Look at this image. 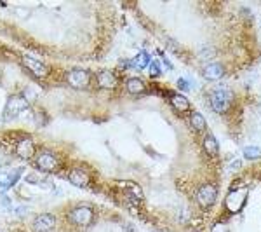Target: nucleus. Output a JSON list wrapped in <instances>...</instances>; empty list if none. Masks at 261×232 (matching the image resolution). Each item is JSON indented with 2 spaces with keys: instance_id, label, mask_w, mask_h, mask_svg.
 <instances>
[{
  "instance_id": "obj_24",
  "label": "nucleus",
  "mask_w": 261,
  "mask_h": 232,
  "mask_svg": "<svg viewBox=\"0 0 261 232\" xmlns=\"http://www.w3.org/2000/svg\"><path fill=\"white\" fill-rule=\"evenodd\" d=\"M211 232H230V229H228V225L225 222H218L212 225Z\"/></svg>"
},
{
  "instance_id": "obj_18",
  "label": "nucleus",
  "mask_w": 261,
  "mask_h": 232,
  "mask_svg": "<svg viewBox=\"0 0 261 232\" xmlns=\"http://www.w3.org/2000/svg\"><path fill=\"white\" fill-rule=\"evenodd\" d=\"M120 187L124 188V192H129V194H133L136 199H143V190H141V187L138 185V183H134V182H122L120 183Z\"/></svg>"
},
{
  "instance_id": "obj_17",
  "label": "nucleus",
  "mask_w": 261,
  "mask_h": 232,
  "mask_svg": "<svg viewBox=\"0 0 261 232\" xmlns=\"http://www.w3.org/2000/svg\"><path fill=\"white\" fill-rule=\"evenodd\" d=\"M127 91L130 93V94H140V93H143L145 91V82L141 81V79H138V77H133V79H129L127 81Z\"/></svg>"
},
{
  "instance_id": "obj_5",
  "label": "nucleus",
  "mask_w": 261,
  "mask_h": 232,
  "mask_svg": "<svg viewBox=\"0 0 261 232\" xmlns=\"http://www.w3.org/2000/svg\"><path fill=\"white\" fill-rule=\"evenodd\" d=\"M89 81H91V75L87 70H70L68 73H66V82H68L72 88L75 89H84L89 86Z\"/></svg>"
},
{
  "instance_id": "obj_8",
  "label": "nucleus",
  "mask_w": 261,
  "mask_h": 232,
  "mask_svg": "<svg viewBox=\"0 0 261 232\" xmlns=\"http://www.w3.org/2000/svg\"><path fill=\"white\" fill-rule=\"evenodd\" d=\"M59 166L58 163V157L53 154V152H47L44 150L40 154L37 156V168L40 171H46V173H51V171H56Z\"/></svg>"
},
{
  "instance_id": "obj_10",
  "label": "nucleus",
  "mask_w": 261,
  "mask_h": 232,
  "mask_svg": "<svg viewBox=\"0 0 261 232\" xmlns=\"http://www.w3.org/2000/svg\"><path fill=\"white\" fill-rule=\"evenodd\" d=\"M56 225V218L49 213H42L33 220V230L35 232H49Z\"/></svg>"
},
{
  "instance_id": "obj_4",
  "label": "nucleus",
  "mask_w": 261,
  "mask_h": 232,
  "mask_svg": "<svg viewBox=\"0 0 261 232\" xmlns=\"http://www.w3.org/2000/svg\"><path fill=\"white\" fill-rule=\"evenodd\" d=\"M23 173H25V168H16L13 171L0 173V196H4L11 187H14L19 182Z\"/></svg>"
},
{
  "instance_id": "obj_1",
  "label": "nucleus",
  "mask_w": 261,
  "mask_h": 232,
  "mask_svg": "<svg viewBox=\"0 0 261 232\" xmlns=\"http://www.w3.org/2000/svg\"><path fill=\"white\" fill-rule=\"evenodd\" d=\"M247 201V188L246 187H233L230 192H228L227 199H225V206L230 213H239L244 206H246Z\"/></svg>"
},
{
  "instance_id": "obj_3",
  "label": "nucleus",
  "mask_w": 261,
  "mask_h": 232,
  "mask_svg": "<svg viewBox=\"0 0 261 232\" xmlns=\"http://www.w3.org/2000/svg\"><path fill=\"white\" fill-rule=\"evenodd\" d=\"M94 220V213L89 206H77L70 213V222L77 227H89Z\"/></svg>"
},
{
  "instance_id": "obj_20",
  "label": "nucleus",
  "mask_w": 261,
  "mask_h": 232,
  "mask_svg": "<svg viewBox=\"0 0 261 232\" xmlns=\"http://www.w3.org/2000/svg\"><path fill=\"white\" fill-rule=\"evenodd\" d=\"M133 63V66H136V68H145L146 65H150V56H148V53H145V51H141V53H138L136 54V58H134V61H130Z\"/></svg>"
},
{
  "instance_id": "obj_11",
  "label": "nucleus",
  "mask_w": 261,
  "mask_h": 232,
  "mask_svg": "<svg viewBox=\"0 0 261 232\" xmlns=\"http://www.w3.org/2000/svg\"><path fill=\"white\" fill-rule=\"evenodd\" d=\"M16 152H18L19 157H23V159H31L35 154V145L31 138H21L16 143Z\"/></svg>"
},
{
  "instance_id": "obj_16",
  "label": "nucleus",
  "mask_w": 261,
  "mask_h": 232,
  "mask_svg": "<svg viewBox=\"0 0 261 232\" xmlns=\"http://www.w3.org/2000/svg\"><path fill=\"white\" fill-rule=\"evenodd\" d=\"M204 150L207 152L211 157H216L218 154H220V145H218V140L214 138V135H205L204 138Z\"/></svg>"
},
{
  "instance_id": "obj_23",
  "label": "nucleus",
  "mask_w": 261,
  "mask_h": 232,
  "mask_svg": "<svg viewBox=\"0 0 261 232\" xmlns=\"http://www.w3.org/2000/svg\"><path fill=\"white\" fill-rule=\"evenodd\" d=\"M150 75H152V77H159L160 75L159 61H152V63H150Z\"/></svg>"
},
{
  "instance_id": "obj_15",
  "label": "nucleus",
  "mask_w": 261,
  "mask_h": 232,
  "mask_svg": "<svg viewBox=\"0 0 261 232\" xmlns=\"http://www.w3.org/2000/svg\"><path fill=\"white\" fill-rule=\"evenodd\" d=\"M171 105H172L174 110H178V112H187V110H190L188 98L185 96V94H181V93L171 94Z\"/></svg>"
},
{
  "instance_id": "obj_12",
  "label": "nucleus",
  "mask_w": 261,
  "mask_h": 232,
  "mask_svg": "<svg viewBox=\"0 0 261 232\" xmlns=\"http://www.w3.org/2000/svg\"><path fill=\"white\" fill-rule=\"evenodd\" d=\"M68 180L75 187H85L87 183H89V175H87V171L82 170V168H73L68 175Z\"/></svg>"
},
{
  "instance_id": "obj_21",
  "label": "nucleus",
  "mask_w": 261,
  "mask_h": 232,
  "mask_svg": "<svg viewBox=\"0 0 261 232\" xmlns=\"http://www.w3.org/2000/svg\"><path fill=\"white\" fill-rule=\"evenodd\" d=\"M244 157L247 161H254V159H259L261 157V150L258 147H246L244 148Z\"/></svg>"
},
{
  "instance_id": "obj_9",
  "label": "nucleus",
  "mask_w": 261,
  "mask_h": 232,
  "mask_svg": "<svg viewBox=\"0 0 261 232\" xmlns=\"http://www.w3.org/2000/svg\"><path fill=\"white\" fill-rule=\"evenodd\" d=\"M21 61H23V65H25L26 68L30 70V73H33L35 77L42 79V77H47V73H49V68H47V66L44 65L42 61H37L35 58L23 56Z\"/></svg>"
},
{
  "instance_id": "obj_2",
  "label": "nucleus",
  "mask_w": 261,
  "mask_h": 232,
  "mask_svg": "<svg viewBox=\"0 0 261 232\" xmlns=\"http://www.w3.org/2000/svg\"><path fill=\"white\" fill-rule=\"evenodd\" d=\"M232 98H233V94L227 86H223V84L218 86L216 91L212 93V96H211V105H212V108H214V112H218V113L227 112L228 107H230Z\"/></svg>"
},
{
  "instance_id": "obj_6",
  "label": "nucleus",
  "mask_w": 261,
  "mask_h": 232,
  "mask_svg": "<svg viewBox=\"0 0 261 232\" xmlns=\"http://www.w3.org/2000/svg\"><path fill=\"white\" fill-rule=\"evenodd\" d=\"M216 198H218V190L212 183H204L202 187L199 188L197 192V201L202 208H209L216 203Z\"/></svg>"
},
{
  "instance_id": "obj_27",
  "label": "nucleus",
  "mask_w": 261,
  "mask_h": 232,
  "mask_svg": "<svg viewBox=\"0 0 261 232\" xmlns=\"http://www.w3.org/2000/svg\"><path fill=\"white\" fill-rule=\"evenodd\" d=\"M240 168V161H235V163L232 164V170H239Z\"/></svg>"
},
{
  "instance_id": "obj_22",
  "label": "nucleus",
  "mask_w": 261,
  "mask_h": 232,
  "mask_svg": "<svg viewBox=\"0 0 261 232\" xmlns=\"http://www.w3.org/2000/svg\"><path fill=\"white\" fill-rule=\"evenodd\" d=\"M216 56V49L212 46H202L200 47V58L207 60V58H214Z\"/></svg>"
},
{
  "instance_id": "obj_19",
  "label": "nucleus",
  "mask_w": 261,
  "mask_h": 232,
  "mask_svg": "<svg viewBox=\"0 0 261 232\" xmlns=\"http://www.w3.org/2000/svg\"><path fill=\"white\" fill-rule=\"evenodd\" d=\"M190 121H192V126L197 129V131H202V129H205V119L204 115L200 112H192V115H190Z\"/></svg>"
},
{
  "instance_id": "obj_26",
  "label": "nucleus",
  "mask_w": 261,
  "mask_h": 232,
  "mask_svg": "<svg viewBox=\"0 0 261 232\" xmlns=\"http://www.w3.org/2000/svg\"><path fill=\"white\" fill-rule=\"evenodd\" d=\"M25 213H26V208H25V206H19L18 211H16V215H18V217H23Z\"/></svg>"
},
{
  "instance_id": "obj_25",
  "label": "nucleus",
  "mask_w": 261,
  "mask_h": 232,
  "mask_svg": "<svg viewBox=\"0 0 261 232\" xmlns=\"http://www.w3.org/2000/svg\"><path fill=\"white\" fill-rule=\"evenodd\" d=\"M178 88H180L181 91H188L190 86H188V82L185 81V79H180V81H178Z\"/></svg>"
},
{
  "instance_id": "obj_14",
  "label": "nucleus",
  "mask_w": 261,
  "mask_h": 232,
  "mask_svg": "<svg viewBox=\"0 0 261 232\" xmlns=\"http://www.w3.org/2000/svg\"><path fill=\"white\" fill-rule=\"evenodd\" d=\"M202 73L207 81H218V79H221L225 75V68L220 65V63H209V65L204 66Z\"/></svg>"
},
{
  "instance_id": "obj_7",
  "label": "nucleus",
  "mask_w": 261,
  "mask_h": 232,
  "mask_svg": "<svg viewBox=\"0 0 261 232\" xmlns=\"http://www.w3.org/2000/svg\"><path fill=\"white\" fill-rule=\"evenodd\" d=\"M28 108V101L25 100L23 96H11L9 101L6 105V117L11 119V117H18L21 112Z\"/></svg>"
},
{
  "instance_id": "obj_28",
  "label": "nucleus",
  "mask_w": 261,
  "mask_h": 232,
  "mask_svg": "<svg viewBox=\"0 0 261 232\" xmlns=\"http://www.w3.org/2000/svg\"><path fill=\"white\" fill-rule=\"evenodd\" d=\"M125 232H136V229H134L133 225H127V227H125Z\"/></svg>"
},
{
  "instance_id": "obj_13",
  "label": "nucleus",
  "mask_w": 261,
  "mask_h": 232,
  "mask_svg": "<svg viewBox=\"0 0 261 232\" xmlns=\"http://www.w3.org/2000/svg\"><path fill=\"white\" fill-rule=\"evenodd\" d=\"M98 86L101 89H115L117 88V77L110 70H101L98 73Z\"/></svg>"
}]
</instances>
